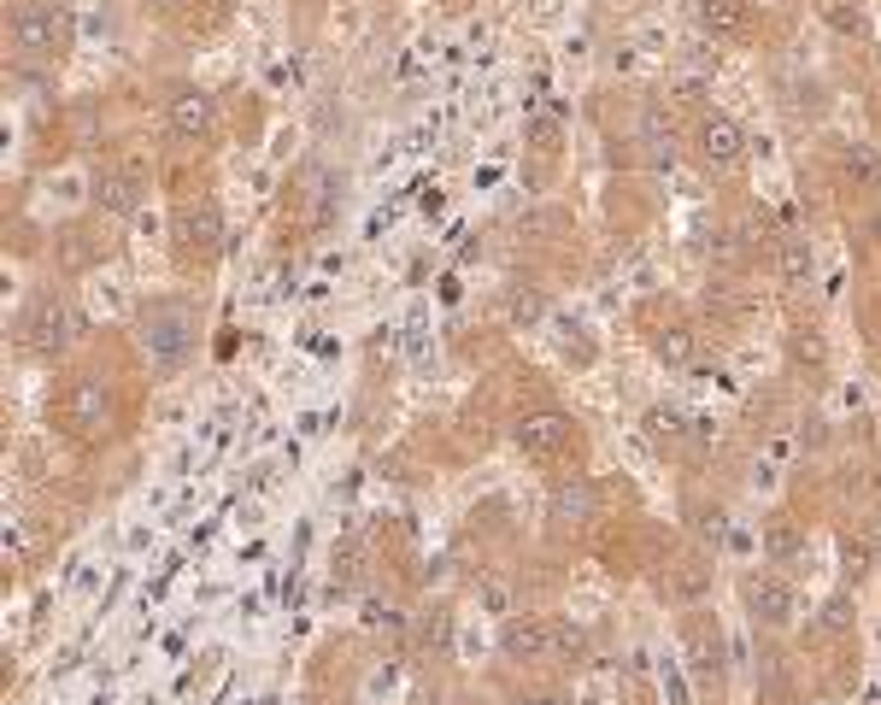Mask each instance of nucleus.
<instances>
[{"mask_svg":"<svg viewBox=\"0 0 881 705\" xmlns=\"http://www.w3.org/2000/svg\"><path fill=\"white\" fill-rule=\"evenodd\" d=\"M652 352L670 365V370H688L693 365V352H700V336H693L688 324H664L659 336H652Z\"/></svg>","mask_w":881,"mask_h":705,"instance_id":"13","label":"nucleus"},{"mask_svg":"<svg viewBox=\"0 0 881 705\" xmlns=\"http://www.w3.org/2000/svg\"><path fill=\"white\" fill-rule=\"evenodd\" d=\"M782 276H787V288H799L805 276H811V248H787L782 253Z\"/></svg>","mask_w":881,"mask_h":705,"instance_id":"21","label":"nucleus"},{"mask_svg":"<svg viewBox=\"0 0 881 705\" xmlns=\"http://www.w3.org/2000/svg\"><path fill=\"white\" fill-rule=\"evenodd\" d=\"M700 30L717 42H741L753 30V0H700Z\"/></svg>","mask_w":881,"mask_h":705,"instance_id":"12","label":"nucleus"},{"mask_svg":"<svg viewBox=\"0 0 881 705\" xmlns=\"http://www.w3.org/2000/svg\"><path fill=\"white\" fill-rule=\"evenodd\" d=\"M583 646L588 641H583V629H576V623H558L553 629V659H583Z\"/></svg>","mask_w":881,"mask_h":705,"instance_id":"20","label":"nucleus"},{"mask_svg":"<svg viewBox=\"0 0 881 705\" xmlns=\"http://www.w3.org/2000/svg\"><path fill=\"white\" fill-rule=\"evenodd\" d=\"M875 241H881V212H875Z\"/></svg>","mask_w":881,"mask_h":705,"instance_id":"28","label":"nucleus"},{"mask_svg":"<svg viewBox=\"0 0 881 705\" xmlns=\"http://www.w3.org/2000/svg\"><path fill=\"white\" fill-rule=\"evenodd\" d=\"M847 623H852V593H829L822 611H817V629H822V635H840Z\"/></svg>","mask_w":881,"mask_h":705,"instance_id":"17","label":"nucleus"},{"mask_svg":"<svg viewBox=\"0 0 881 705\" xmlns=\"http://www.w3.org/2000/svg\"><path fill=\"white\" fill-rule=\"evenodd\" d=\"M693 147H700V159L711 165V171H728V165L746 159V129H741V118L705 106L700 124H693Z\"/></svg>","mask_w":881,"mask_h":705,"instance_id":"4","label":"nucleus"},{"mask_svg":"<svg viewBox=\"0 0 881 705\" xmlns=\"http://www.w3.org/2000/svg\"><path fill=\"white\" fill-rule=\"evenodd\" d=\"M141 7H154V12H177V7H189V0H141Z\"/></svg>","mask_w":881,"mask_h":705,"instance_id":"27","label":"nucleus"},{"mask_svg":"<svg viewBox=\"0 0 881 705\" xmlns=\"http://www.w3.org/2000/svg\"><path fill=\"white\" fill-rule=\"evenodd\" d=\"M218 235H223V218H218L212 200H200V207H182V212H177V248H182V253H212Z\"/></svg>","mask_w":881,"mask_h":705,"instance_id":"11","label":"nucleus"},{"mask_svg":"<svg viewBox=\"0 0 881 705\" xmlns=\"http://www.w3.org/2000/svg\"><path fill=\"white\" fill-rule=\"evenodd\" d=\"M847 177H852V182H864V189H875V182H881V159H875V147H847Z\"/></svg>","mask_w":881,"mask_h":705,"instance_id":"18","label":"nucleus"},{"mask_svg":"<svg viewBox=\"0 0 881 705\" xmlns=\"http://www.w3.org/2000/svg\"><path fill=\"white\" fill-rule=\"evenodd\" d=\"M553 618H512L500 629V653L512 659V664H541V659H553Z\"/></svg>","mask_w":881,"mask_h":705,"instance_id":"7","label":"nucleus"},{"mask_svg":"<svg viewBox=\"0 0 881 705\" xmlns=\"http://www.w3.org/2000/svg\"><path fill=\"white\" fill-rule=\"evenodd\" d=\"M165 129H171V141L195 147V141H206L218 129V113H212V101H206V95H177L171 113H165Z\"/></svg>","mask_w":881,"mask_h":705,"instance_id":"10","label":"nucleus"},{"mask_svg":"<svg viewBox=\"0 0 881 705\" xmlns=\"http://www.w3.org/2000/svg\"><path fill=\"white\" fill-rule=\"evenodd\" d=\"M359 577H365V541H359V535H347V541L335 547V588L353 593V588H359Z\"/></svg>","mask_w":881,"mask_h":705,"instance_id":"14","label":"nucleus"},{"mask_svg":"<svg viewBox=\"0 0 881 705\" xmlns=\"http://www.w3.org/2000/svg\"><path fill=\"white\" fill-rule=\"evenodd\" d=\"M512 318H517V324H535V318H541V294H517Z\"/></svg>","mask_w":881,"mask_h":705,"instance_id":"25","label":"nucleus"},{"mask_svg":"<svg viewBox=\"0 0 881 705\" xmlns=\"http://www.w3.org/2000/svg\"><path fill=\"white\" fill-rule=\"evenodd\" d=\"M512 441H517V453H529V459H558L576 441V423L565 412H523L512 423Z\"/></svg>","mask_w":881,"mask_h":705,"instance_id":"5","label":"nucleus"},{"mask_svg":"<svg viewBox=\"0 0 881 705\" xmlns=\"http://www.w3.org/2000/svg\"><path fill=\"white\" fill-rule=\"evenodd\" d=\"M18 341H24V352H35V359H53V352H65L77 341V318H71V306L60 294H35L24 306V324H18Z\"/></svg>","mask_w":881,"mask_h":705,"instance_id":"3","label":"nucleus"},{"mask_svg":"<svg viewBox=\"0 0 881 705\" xmlns=\"http://www.w3.org/2000/svg\"><path fill=\"white\" fill-rule=\"evenodd\" d=\"M794 547H799V535L787 529V524H776V529H770V553H776V559H787Z\"/></svg>","mask_w":881,"mask_h":705,"instance_id":"24","label":"nucleus"},{"mask_svg":"<svg viewBox=\"0 0 881 705\" xmlns=\"http://www.w3.org/2000/svg\"><path fill=\"white\" fill-rule=\"evenodd\" d=\"M141 347L154 352V370L159 377H171V370L195 352V324H189V312H182L177 301H154L141 312Z\"/></svg>","mask_w":881,"mask_h":705,"instance_id":"2","label":"nucleus"},{"mask_svg":"<svg viewBox=\"0 0 881 705\" xmlns=\"http://www.w3.org/2000/svg\"><path fill=\"white\" fill-rule=\"evenodd\" d=\"M840 565H847V577L858 582L870 570V541H847V553H840Z\"/></svg>","mask_w":881,"mask_h":705,"instance_id":"22","label":"nucleus"},{"mask_svg":"<svg viewBox=\"0 0 881 705\" xmlns=\"http://www.w3.org/2000/svg\"><path fill=\"white\" fill-rule=\"evenodd\" d=\"M723 529H728L723 506H700V512H693V535H700L705 547H723Z\"/></svg>","mask_w":881,"mask_h":705,"instance_id":"19","label":"nucleus"},{"mask_svg":"<svg viewBox=\"0 0 881 705\" xmlns=\"http://www.w3.org/2000/svg\"><path fill=\"white\" fill-rule=\"evenodd\" d=\"M106 418H112V400H106V388L101 382H77V388H65V400H60V423L71 435H101L106 430Z\"/></svg>","mask_w":881,"mask_h":705,"instance_id":"6","label":"nucleus"},{"mask_svg":"<svg viewBox=\"0 0 881 705\" xmlns=\"http://www.w3.org/2000/svg\"><path fill=\"white\" fill-rule=\"evenodd\" d=\"M829 24L840 35H864V12H858V7H829Z\"/></svg>","mask_w":881,"mask_h":705,"instance_id":"23","label":"nucleus"},{"mask_svg":"<svg viewBox=\"0 0 881 705\" xmlns=\"http://www.w3.org/2000/svg\"><path fill=\"white\" fill-rule=\"evenodd\" d=\"M7 42L24 60H60L71 48V12L60 0H18L7 18Z\"/></svg>","mask_w":881,"mask_h":705,"instance_id":"1","label":"nucleus"},{"mask_svg":"<svg viewBox=\"0 0 881 705\" xmlns=\"http://www.w3.org/2000/svg\"><path fill=\"white\" fill-rule=\"evenodd\" d=\"M746 611H753V623H764V629L794 623V588H787V577H753L746 582Z\"/></svg>","mask_w":881,"mask_h":705,"instance_id":"9","label":"nucleus"},{"mask_svg":"<svg viewBox=\"0 0 881 705\" xmlns=\"http://www.w3.org/2000/svg\"><path fill=\"white\" fill-rule=\"evenodd\" d=\"M60 259H65V271H83V265L101 259V248H95V235H88L83 224H71V230H60Z\"/></svg>","mask_w":881,"mask_h":705,"instance_id":"15","label":"nucleus"},{"mask_svg":"<svg viewBox=\"0 0 881 705\" xmlns=\"http://www.w3.org/2000/svg\"><path fill=\"white\" fill-rule=\"evenodd\" d=\"M95 207L106 212V218H129L141 207V177H136V165H101V177H95Z\"/></svg>","mask_w":881,"mask_h":705,"instance_id":"8","label":"nucleus"},{"mask_svg":"<svg viewBox=\"0 0 881 705\" xmlns=\"http://www.w3.org/2000/svg\"><path fill=\"white\" fill-rule=\"evenodd\" d=\"M517 705H565V699H558V694H547V688H535V694H523Z\"/></svg>","mask_w":881,"mask_h":705,"instance_id":"26","label":"nucleus"},{"mask_svg":"<svg viewBox=\"0 0 881 705\" xmlns=\"http://www.w3.org/2000/svg\"><path fill=\"white\" fill-rule=\"evenodd\" d=\"M647 435L652 441H682L688 435V418L677 412V406H652V412H647Z\"/></svg>","mask_w":881,"mask_h":705,"instance_id":"16","label":"nucleus"}]
</instances>
